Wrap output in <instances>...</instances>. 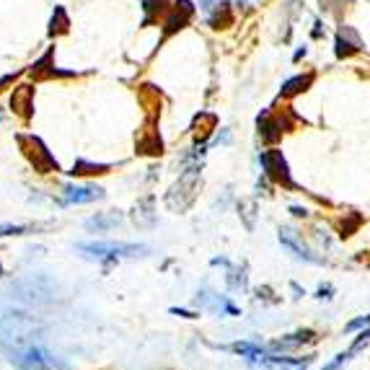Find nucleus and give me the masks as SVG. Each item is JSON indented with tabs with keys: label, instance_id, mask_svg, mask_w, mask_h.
Masks as SVG:
<instances>
[{
	"label": "nucleus",
	"instance_id": "nucleus-1",
	"mask_svg": "<svg viewBox=\"0 0 370 370\" xmlns=\"http://www.w3.org/2000/svg\"><path fill=\"white\" fill-rule=\"evenodd\" d=\"M83 252H88L91 257H143L148 252L145 246H135V244H81Z\"/></svg>",
	"mask_w": 370,
	"mask_h": 370
},
{
	"label": "nucleus",
	"instance_id": "nucleus-2",
	"mask_svg": "<svg viewBox=\"0 0 370 370\" xmlns=\"http://www.w3.org/2000/svg\"><path fill=\"white\" fill-rule=\"evenodd\" d=\"M279 244L285 246V249H290V252H293L298 259H303V262H311V264H322L324 262L322 257H316V254L303 244L301 236H298L293 228H279Z\"/></svg>",
	"mask_w": 370,
	"mask_h": 370
},
{
	"label": "nucleus",
	"instance_id": "nucleus-3",
	"mask_svg": "<svg viewBox=\"0 0 370 370\" xmlns=\"http://www.w3.org/2000/svg\"><path fill=\"white\" fill-rule=\"evenodd\" d=\"M259 161H262L264 171H267L269 176H272V179L290 184V174H287V163H285V158H282V153H279V150H267V153L259 155Z\"/></svg>",
	"mask_w": 370,
	"mask_h": 370
},
{
	"label": "nucleus",
	"instance_id": "nucleus-4",
	"mask_svg": "<svg viewBox=\"0 0 370 370\" xmlns=\"http://www.w3.org/2000/svg\"><path fill=\"white\" fill-rule=\"evenodd\" d=\"M101 197H104V192L98 187H73V184L65 187V200L68 202H93V200H101Z\"/></svg>",
	"mask_w": 370,
	"mask_h": 370
},
{
	"label": "nucleus",
	"instance_id": "nucleus-5",
	"mask_svg": "<svg viewBox=\"0 0 370 370\" xmlns=\"http://www.w3.org/2000/svg\"><path fill=\"white\" fill-rule=\"evenodd\" d=\"M311 332H298V334H290V336H282L277 342H272V349H293V347H301L303 342L311 339Z\"/></svg>",
	"mask_w": 370,
	"mask_h": 370
},
{
	"label": "nucleus",
	"instance_id": "nucleus-6",
	"mask_svg": "<svg viewBox=\"0 0 370 370\" xmlns=\"http://www.w3.org/2000/svg\"><path fill=\"white\" fill-rule=\"evenodd\" d=\"M311 83V76H306V78H293V81H287L285 83V88H282V93H298V91H303L306 86Z\"/></svg>",
	"mask_w": 370,
	"mask_h": 370
},
{
	"label": "nucleus",
	"instance_id": "nucleus-7",
	"mask_svg": "<svg viewBox=\"0 0 370 370\" xmlns=\"http://www.w3.org/2000/svg\"><path fill=\"white\" fill-rule=\"evenodd\" d=\"M106 166H93V163H86V161H78L76 166H73V171L70 174H104Z\"/></svg>",
	"mask_w": 370,
	"mask_h": 370
},
{
	"label": "nucleus",
	"instance_id": "nucleus-8",
	"mask_svg": "<svg viewBox=\"0 0 370 370\" xmlns=\"http://www.w3.org/2000/svg\"><path fill=\"white\" fill-rule=\"evenodd\" d=\"M349 357H352V352H349V349H347V352H342V355H336V360H332V363H329L324 370H339L344 363H347Z\"/></svg>",
	"mask_w": 370,
	"mask_h": 370
},
{
	"label": "nucleus",
	"instance_id": "nucleus-9",
	"mask_svg": "<svg viewBox=\"0 0 370 370\" xmlns=\"http://www.w3.org/2000/svg\"><path fill=\"white\" fill-rule=\"evenodd\" d=\"M223 3H225V0H200V8H202L205 14H212V11H215V8H220Z\"/></svg>",
	"mask_w": 370,
	"mask_h": 370
},
{
	"label": "nucleus",
	"instance_id": "nucleus-10",
	"mask_svg": "<svg viewBox=\"0 0 370 370\" xmlns=\"http://www.w3.org/2000/svg\"><path fill=\"white\" fill-rule=\"evenodd\" d=\"M332 293H334V287L324 285V287H319V295H316V298H319V301H329V298H332Z\"/></svg>",
	"mask_w": 370,
	"mask_h": 370
},
{
	"label": "nucleus",
	"instance_id": "nucleus-11",
	"mask_svg": "<svg viewBox=\"0 0 370 370\" xmlns=\"http://www.w3.org/2000/svg\"><path fill=\"white\" fill-rule=\"evenodd\" d=\"M365 324H370V316H365V319H355L352 324H347V332H355V329L365 327Z\"/></svg>",
	"mask_w": 370,
	"mask_h": 370
},
{
	"label": "nucleus",
	"instance_id": "nucleus-12",
	"mask_svg": "<svg viewBox=\"0 0 370 370\" xmlns=\"http://www.w3.org/2000/svg\"><path fill=\"white\" fill-rule=\"evenodd\" d=\"M290 212H293L295 217H306L308 215V210L306 207H298V205H295V207H290Z\"/></svg>",
	"mask_w": 370,
	"mask_h": 370
},
{
	"label": "nucleus",
	"instance_id": "nucleus-13",
	"mask_svg": "<svg viewBox=\"0 0 370 370\" xmlns=\"http://www.w3.org/2000/svg\"><path fill=\"white\" fill-rule=\"evenodd\" d=\"M246 3H252V0H238V6H246Z\"/></svg>",
	"mask_w": 370,
	"mask_h": 370
}]
</instances>
